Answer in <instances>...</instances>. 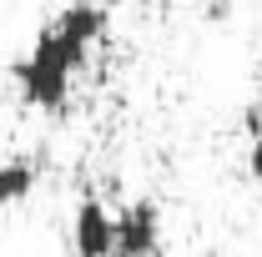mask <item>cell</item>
<instances>
[{
  "label": "cell",
  "mask_w": 262,
  "mask_h": 257,
  "mask_svg": "<svg viewBox=\"0 0 262 257\" xmlns=\"http://www.w3.org/2000/svg\"><path fill=\"white\" fill-rule=\"evenodd\" d=\"M247 126H252V152H247V172H252V182L262 187V111H257V106L247 111Z\"/></svg>",
  "instance_id": "cell-6"
},
{
  "label": "cell",
  "mask_w": 262,
  "mask_h": 257,
  "mask_svg": "<svg viewBox=\"0 0 262 257\" xmlns=\"http://www.w3.org/2000/svg\"><path fill=\"white\" fill-rule=\"evenodd\" d=\"M81 66H86V46H76L66 31L46 26V31L35 35L31 56L15 66L20 101L35 106V111H56V106H66L71 81H76V71H81Z\"/></svg>",
  "instance_id": "cell-1"
},
{
  "label": "cell",
  "mask_w": 262,
  "mask_h": 257,
  "mask_svg": "<svg viewBox=\"0 0 262 257\" xmlns=\"http://www.w3.org/2000/svg\"><path fill=\"white\" fill-rule=\"evenodd\" d=\"M56 31H66L76 46H96L101 35H106V10H101L96 0H76V5H66L61 15H56Z\"/></svg>",
  "instance_id": "cell-4"
},
{
  "label": "cell",
  "mask_w": 262,
  "mask_h": 257,
  "mask_svg": "<svg viewBox=\"0 0 262 257\" xmlns=\"http://www.w3.org/2000/svg\"><path fill=\"white\" fill-rule=\"evenodd\" d=\"M227 10H232L227 0H212V5H207V15H212V20H227Z\"/></svg>",
  "instance_id": "cell-7"
},
{
  "label": "cell",
  "mask_w": 262,
  "mask_h": 257,
  "mask_svg": "<svg viewBox=\"0 0 262 257\" xmlns=\"http://www.w3.org/2000/svg\"><path fill=\"white\" fill-rule=\"evenodd\" d=\"M71 247L76 257H116V217L106 212V202L86 197L71 217Z\"/></svg>",
  "instance_id": "cell-3"
},
{
  "label": "cell",
  "mask_w": 262,
  "mask_h": 257,
  "mask_svg": "<svg viewBox=\"0 0 262 257\" xmlns=\"http://www.w3.org/2000/svg\"><path fill=\"white\" fill-rule=\"evenodd\" d=\"M162 247V212L157 202H131L116 212V257H157Z\"/></svg>",
  "instance_id": "cell-2"
},
{
  "label": "cell",
  "mask_w": 262,
  "mask_h": 257,
  "mask_svg": "<svg viewBox=\"0 0 262 257\" xmlns=\"http://www.w3.org/2000/svg\"><path fill=\"white\" fill-rule=\"evenodd\" d=\"M35 192V166L31 161H0V207H15Z\"/></svg>",
  "instance_id": "cell-5"
},
{
  "label": "cell",
  "mask_w": 262,
  "mask_h": 257,
  "mask_svg": "<svg viewBox=\"0 0 262 257\" xmlns=\"http://www.w3.org/2000/svg\"><path fill=\"white\" fill-rule=\"evenodd\" d=\"M257 106H262V76H257Z\"/></svg>",
  "instance_id": "cell-8"
}]
</instances>
